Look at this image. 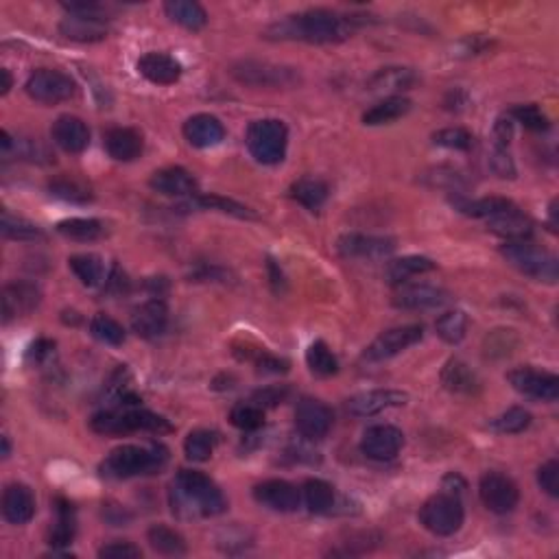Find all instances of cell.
Listing matches in <instances>:
<instances>
[{
    "label": "cell",
    "mask_w": 559,
    "mask_h": 559,
    "mask_svg": "<svg viewBox=\"0 0 559 559\" xmlns=\"http://www.w3.org/2000/svg\"><path fill=\"white\" fill-rule=\"evenodd\" d=\"M354 31V20L330 12V9H308V12L286 15L271 25L265 35L269 40L306 42V45H339Z\"/></svg>",
    "instance_id": "obj_1"
},
{
    "label": "cell",
    "mask_w": 559,
    "mask_h": 559,
    "mask_svg": "<svg viewBox=\"0 0 559 559\" xmlns=\"http://www.w3.org/2000/svg\"><path fill=\"white\" fill-rule=\"evenodd\" d=\"M171 507L179 518H213L227 509L221 487L199 470H179L171 485Z\"/></svg>",
    "instance_id": "obj_2"
},
{
    "label": "cell",
    "mask_w": 559,
    "mask_h": 559,
    "mask_svg": "<svg viewBox=\"0 0 559 559\" xmlns=\"http://www.w3.org/2000/svg\"><path fill=\"white\" fill-rule=\"evenodd\" d=\"M168 450L162 444H151V446H135V444H125V446L114 448L101 464V474L105 479H134V476L155 474L166 465Z\"/></svg>",
    "instance_id": "obj_3"
},
{
    "label": "cell",
    "mask_w": 559,
    "mask_h": 559,
    "mask_svg": "<svg viewBox=\"0 0 559 559\" xmlns=\"http://www.w3.org/2000/svg\"><path fill=\"white\" fill-rule=\"evenodd\" d=\"M90 428L99 435H127V433L138 431L165 435L173 431L166 417L138 409V406H116V409L101 411L90 420Z\"/></svg>",
    "instance_id": "obj_4"
},
{
    "label": "cell",
    "mask_w": 559,
    "mask_h": 559,
    "mask_svg": "<svg viewBox=\"0 0 559 559\" xmlns=\"http://www.w3.org/2000/svg\"><path fill=\"white\" fill-rule=\"evenodd\" d=\"M245 145L258 165H280L286 155L289 129L278 118H260L247 127Z\"/></svg>",
    "instance_id": "obj_5"
},
{
    "label": "cell",
    "mask_w": 559,
    "mask_h": 559,
    "mask_svg": "<svg viewBox=\"0 0 559 559\" xmlns=\"http://www.w3.org/2000/svg\"><path fill=\"white\" fill-rule=\"evenodd\" d=\"M503 256L520 274L535 282L555 284L559 275L557 258L546 249L531 245L529 241H507L503 245Z\"/></svg>",
    "instance_id": "obj_6"
},
{
    "label": "cell",
    "mask_w": 559,
    "mask_h": 559,
    "mask_svg": "<svg viewBox=\"0 0 559 559\" xmlns=\"http://www.w3.org/2000/svg\"><path fill=\"white\" fill-rule=\"evenodd\" d=\"M465 512L459 494L454 492H439L422 504L420 509V524L433 535L448 537L454 535L464 524Z\"/></svg>",
    "instance_id": "obj_7"
},
{
    "label": "cell",
    "mask_w": 559,
    "mask_h": 559,
    "mask_svg": "<svg viewBox=\"0 0 559 559\" xmlns=\"http://www.w3.org/2000/svg\"><path fill=\"white\" fill-rule=\"evenodd\" d=\"M232 77L252 88L286 90L300 84V73L295 68L280 66V64L258 62V59H243L232 68Z\"/></svg>",
    "instance_id": "obj_8"
},
{
    "label": "cell",
    "mask_w": 559,
    "mask_h": 559,
    "mask_svg": "<svg viewBox=\"0 0 559 559\" xmlns=\"http://www.w3.org/2000/svg\"><path fill=\"white\" fill-rule=\"evenodd\" d=\"M26 95L42 105H57L77 95V84L70 75L53 68H37L25 84Z\"/></svg>",
    "instance_id": "obj_9"
},
{
    "label": "cell",
    "mask_w": 559,
    "mask_h": 559,
    "mask_svg": "<svg viewBox=\"0 0 559 559\" xmlns=\"http://www.w3.org/2000/svg\"><path fill=\"white\" fill-rule=\"evenodd\" d=\"M424 336V328L417 324L411 325H398V328L384 330L383 334H378L363 352V361L367 363H383L389 358L398 356L400 352L409 350L411 345H415L417 341H422Z\"/></svg>",
    "instance_id": "obj_10"
},
{
    "label": "cell",
    "mask_w": 559,
    "mask_h": 559,
    "mask_svg": "<svg viewBox=\"0 0 559 559\" xmlns=\"http://www.w3.org/2000/svg\"><path fill=\"white\" fill-rule=\"evenodd\" d=\"M507 381L518 394L540 403H555L559 398V378L551 372L534 367H518L507 374Z\"/></svg>",
    "instance_id": "obj_11"
},
{
    "label": "cell",
    "mask_w": 559,
    "mask_h": 559,
    "mask_svg": "<svg viewBox=\"0 0 559 559\" xmlns=\"http://www.w3.org/2000/svg\"><path fill=\"white\" fill-rule=\"evenodd\" d=\"M479 496L483 504L490 509L492 514H512L518 507L520 492L518 485L501 474V472H485L479 481Z\"/></svg>",
    "instance_id": "obj_12"
},
{
    "label": "cell",
    "mask_w": 559,
    "mask_h": 559,
    "mask_svg": "<svg viewBox=\"0 0 559 559\" xmlns=\"http://www.w3.org/2000/svg\"><path fill=\"white\" fill-rule=\"evenodd\" d=\"M334 415L328 404L317 398H302L295 406V428L306 439H324L333 428Z\"/></svg>",
    "instance_id": "obj_13"
},
{
    "label": "cell",
    "mask_w": 559,
    "mask_h": 559,
    "mask_svg": "<svg viewBox=\"0 0 559 559\" xmlns=\"http://www.w3.org/2000/svg\"><path fill=\"white\" fill-rule=\"evenodd\" d=\"M336 249L344 258L358 260H384L395 252V241L389 236H374V235H344L336 243Z\"/></svg>",
    "instance_id": "obj_14"
},
{
    "label": "cell",
    "mask_w": 559,
    "mask_h": 559,
    "mask_svg": "<svg viewBox=\"0 0 559 559\" xmlns=\"http://www.w3.org/2000/svg\"><path fill=\"white\" fill-rule=\"evenodd\" d=\"M404 446V433L398 426L392 424H376L369 426L363 433L361 450L367 459L374 461H389L398 457V453Z\"/></svg>",
    "instance_id": "obj_15"
},
{
    "label": "cell",
    "mask_w": 559,
    "mask_h": 559,
    "mask_svg": "<svg viewBox=\"0 0 559 559\" xmlns=\"http://www.w3.org/2000/svg\"><path fill=\"white\" fill-rule=\"evenodd\" d=\"M254 498L271 512L291 514L302 504V492L284 479H269L254 487Z\"/></svg>",
    "instance_id": "obj_16"
},
{
    "label": "cell",
    "mask_w": 559,
    "mask_h": 559,
    "mask_svg": "<svg viewBox=\"0 0 559 559\" xmlns=\"http://www.w3.org/2000/svg\"><path fill=\"white\" fill-rule=\"evenodd\" d=\"M409 400V395L398 389H372V392H363L352 395L347 400V411L354 417H374L383 411L394 409V406H403Z\"/></svg>",
    "instance_id": "obj_17"
},
{
    "label": "cell",
    "mask_w": 559,
    "mask_h": 559,
    "mask_svg": "<svg viewBox=\"0 0 559 559\" xmlns=\"http://www.w3.org/2000/svg\"><path fill=\"white\" fill-rule=\"evenodd\" d=\"M3 319L9 324L12 319L25 317L31 311H35L42 302V291L31 282H9L3 289Z\"/></svg>",
    "instance_id": "obj_18"
},
{
    "label": "cell",
    "mask_w": 559,
    "mask_h": 559,
    "mask_svg": "<svg viewBox=\"0 0 559 559\" xmlns=\"http://www.w3.org/2000/svg\"><path fill=\"white\" fill-rule=\"evenodd\" d=\"M51 138L59 149L66 154H81L88 149L90 145V129L88 125L73 114H64L59 116L51 127Z\"/></svg>",
    "instance_id": "obj_19"
},
{
    "label": "cell",
    "mask_w": 559,
    "mask_h": 559,
    "mask_svg": "<svg viewBox=\"0 0 559 559\" xmlns=\"http://www.w3.org/2000/svg\"><path fill=\"white\" fill-rule=\"evenodd\" d=\"M450 295L444 289L433 284H411L403 286L394 297V306L400 311H431L444 306Z\"/></svg>",
    "instance_id": "obj_20"
},
{
    "label": "cell",
    "mask_w": 559,
    "mask_h": 559,
    "mask_svg": "<svg viewBox=\"0 0 559 559\" xmlns=\"http://www.w3.org/2000/svg\"><path fill=\"white\" fill-rule=\"evenodd\" d=\"M3 515L9 524H26L35 515V496L25 483H12L3 492Z\"/></svg>",
    "instance_id": "obj_21"
},
{
    "label": "cell",
    "mask_w": 559,
    "mask_h": 559,
    "mask_svg": "<svg viewBox=\"0 0 559 559\" xmlns=\"http://www.w3.org/2000/svg\"><path fill=\"white\" fill-rule=\"evenodd\" d=\"M184 138L197 149H210L225 140V127L213 114H195L184 123Z\"/></svg>",
    "instance_id": "obj_22"
},
{
    "label": "cell",
    "mask_w": 559,
    "mask_h": 559,
    "mask_svg": "<svg viewBox=\"0 0 559 559\" xmlns=\"http://www.w3.org/2000/svg\"><path fill=\"white\" fill-rule=\"evenodd\" d=\"M149 186L166 197H191L197 191V179L182 166H166L155 171L149 179Z\"/></svg>",
    "instance_id": "obj_23"
},
{
    "label": "cell",
    "mask_w": 559,
    "mask_h": 559,
    "mask_svg": "<svg viewBox=\"0 0 559 559\" xmlns=\"http://www.w3.org/2000/svg\"><path fill=\"white\" fill-rule=\"evenodd\" d=\"M138 70L146 81L155 85H173L182 77V64L166 53H145L138 59Z\"/></svg>",
    "instance_id": "obj_24"
},
{
    "label": "cell",
    "mask_w": 559,
    "mask_h": 559,
    "mask_svg": "<svg viewBox=\"0 0 559 559\" xmlns=\"http://www.w3.org/2000/svg\"><path fill=\"white\" fill-rule=\"evenodd\" d=\"M168 325V308L162 300H149L143 306H138L132 314V328L134 333L143 339H155V336L165 334Z\"/></svg>",
    "instance_id": "obj_25"
},
{
    "label": "cell",
    "mask_w": 559,
    "mask_h": 559,
    "mask_svg": "<svg viewBox=\"0 0 559 559\" xmlns=\"http://www.w3.org/2000/svg\"><path fill=\"white\" fill-rule=\"evenodd\" d=\"M145 140L132 127H114L105 134V151L116 162H134L143 155Z\"/></svg>",
    "instance_id": "obj_26"
},
{
    "label": "cell",
    "mask_w": 559,
    "mask_h": 559,
    "mask_svg": "<svg viewBox=\"0 0 559 559\" xmlns=\"http://www.w3.org/2000/svg\"><path fill=\"white\" fill-rule=\"evenodd\" d=\"M415 73L411 68L403 66H389L381 68L367 79V90L376 92V95L398 96V92L411 90L415 85Z\"/></svg>",
    "instance_id": "obj_27"
},
{
    "label": "cell",
    "mask_w": 559,
    "mask_h": 559,
    "mask_svg": "<svg viewBox=\"0 0 559 559\" xmlns=\"http://www.w3.org/2000/svg\"><path fill=\"white\" fill-rule=\"evenodd\" d=\"M450 204H453L454 210H459L461 215L474 216V219H485V221L492 219V216L509 213V210L515 208V204L512 202V199H504V197L468 199L461 193H454L453 197H450Z\"/></svg>",
    "instance_id": "obj_28"
},
{
    "label": "cell",
    "mask_w": 559,
    "mask_h": 559,
    "mask_svg": "<svg viewBox=\"0 0 559 559\" xmlns=\"http://www.w3.org/2000/svg\"><path fill=\"white\" fill-rule=\"evenodd\" d=\"M442 384L448 389L450 394L459 395H474L479 394L481 381L468 363H464L461 358H450V361L442 369Z\"/></svg>",
    "instance_id": "obj_29"
},
{
    "label": "cell",
    "mask_w": 559,
    "mask_h": 559,
    "mask_svg": "<svg viewBox=\"0 0 559 559\" xmlns=\"http://www.w3.org/2000/svg\"><path fill=\"white\" fill-rule=\"evenodd\" d=\"M59 34L73 42H101L107 37V25L103 18L88 15H68L59 25Z\"/></svg>",
    "instance_id": "obj_30"
},
{
    "label": "cell",
    "mask_w": 559,
    "mask_h": 559,
    "mask_svg": "<svg viewBox=\"0 0 559 559\" xmlns=\"http://www.w3.org/2000/svg\"><path fill=\"white\" fill-rule=\"evenodd\" d=\"M487 227H490L494 235L507 238V241H526V238L534 235V221L520 213L518 205L509 210V213L487 219Z\"/></svg>",
    "instance_id": "obj_31"
},
{
    "label": "cell",
    "mask_w": 559,
    "mask_h": 559,
    "mask_svg": "<svg viewBox=\"0 0 559 559\" xmlns=\"http://www.w3.org/2000/svg\"><path fill=\"white\" fill-rule=\"evenodd\" d=\"M435 271V263L426 256H403L389 260L384 267V280L394 286H403L406 280L415 278V275Z\"/></svg>",
    "instance_id": "obj_32"
},
{
    "label": "cell",
    "mask_w": 559,
    "mask_h": 559,
    "mask_svg": "<svg viewBox=\"0 0 559 559\" xmlns=\"http://www.w3.org/2000/svg\"><path fill=\"white\" fill-rule=\"evenodd\" d=\"M411 105H414V103L406 99V96H384L383 101H378L376 105H372L363 114V123L369 125V127L389 125L406 116V114L411 112Z\"/></svg>",
    "instance_id": "obj_33"
},
{
    "label": "cell",
    "mask_w": 559,
    "mask_h": 559,
    "mask_svg": "<svg viewBox=\"0 0 559 559\" xmlns=\"http://www.w3.org/2000/svg\"><path fill=\"white\" fill-rule=\"evenodd\" d=\"M165 12L173 23L184 26L188 31H199L208 25V14L199 3L193 0H168Z\"/></svg>",
    "instance_id": "obj_34"
},
{
    "label": "cell",
    "mask_w": 559,
    "mask_h": 559,
    "mask_svg": "<svg viewBox=\"0 0 559 559\" xmlns=\"http://www.w3.org/2000/svg\"><path fill=\"white\" fill-rule=\"evenodd\" d=\"M179 210H216V213L238 216V219H256L254 210H249L247 205L235 202V199L219 197V195H205V197H195L188 199L179 205Z\"/></svg>",
    "instance_id": "obj_35"
},
{
    "label": "cell",
    "mask_w": 559,
    "mask_h": 559,
    "mask_svg": "<svg viewBox=\"0 0 559 559\" xmlns=\"http://www.w3.org/2000/svg\"><path fill=\"white\" fill-rule=\"evenodd\" d=\"M291 197L308 210H319L328 199V184L319 177H302L291 186Z\"/></svg>",
    "instance_id": "obj_36"
},
{
    "label": "cell",
    "mask_w": 559,
    "mask_h": 559,
    "mask_svg": "<svg viewBox=\"0 0 559 559\" xmlns=\"http://www.w3.org/2000/svg\"><path fill=\"white\" fill-rule=\"evenodd\" d=\"M68 267L77 275V280L84 286H99L105 280V267H103V260L96 254H77V256L68 258Z\"/></svg>",
    "instance_id": "obj_37"
},
{
    "label": "cell",
    "mask_w": 559,
    "mask_h": 559,
    "mask_svg": "<svg viewBox=\"0 0 559 559\" xmlns=\"http://www.w3.org/2000/svg\"><path fill=\"white\" fill-rule=\"evenodd\" d=\"M304 503L311 514H330L334 507V490L330 483L322 479H308L302 487Z\"/></svg>",
    "instance_id": "obj_38"
},
{
    "label": "cell",
    "mask_w": 559,
    "mask_h": 559,
    "mask_svg": "<svg viewBox=\"0 0 559 559\" xmlns=\"http://www.w3.org/2000/svg\"><path fill=\"white\" fill-rule=\"evenodd\" d=\"M146 540L154 551L162 553V555H184L186 553V542L177 534L175 529L166 524H154L146 531Z\"/></svg>",
    "instance_id": "obj_39"
},
{
    "label": "cell",
    "mask_w": 559,
    "mask_h": 559,
    "mask_svg": "<svg viewBox=\"0 0 559 559\" xmlns=\"http://www.w3.org/2000/svg\"><path fill=\"white\" fill-rule=\"evenodd\" d=\"M48 193L53 197L64 199V202L70 204H88L95 199V193L88 184H84L81 179L75 177H57L53 182H48Z\"/></svg>",
    "instance_id": "obj_40"
},
{
    "label": "cell",
    "mask_w": 559,
    "mask_h": 559,
    "mask_svg": "<svg viewBox=\"0 0 559 559\" xmlns=\"http://www.w3.org/2000/svg\"><path fill=\"white\" fill-rule=\"evenodd\" d=\"M57 232L62 236L70 238V241L90 243L105 235V227H103L99 219H81V216H75V219H66L62 221V224H57Z\"/></svg>",
    "instance_id": "obj_41"
},
{
    "label": "cell",
    "mask_w": 559,
    "mask_h": 559,
    "mask_svg": "<svg viewBox=\"0 0 559 559\" xmlns=\"http://www.w3.org/2000/svg\"><path fill=\"white\" fill-rule=\"evenodd\" d=\"M216 444H219V435L215 431H205V428H197V431L188 433L186 442H184V453H186L188 461L195 464H204L213 457Z\"/></svg>",
    "instance_id": "obj_42"
},
{
    "label": "cell",
    "mask_w": 559,
    "mask_h": 559,
    "mask_svg": "<svg viewBox=\"0 0 559 559\" xmlns=\"http://www.w3.org/2000/svg\"><path fill=\"white\" fill-rule=\"evenodd\" d=\"M306 365L314 376L328 378L339 372V358L333 354V350L324 341H314L306 350Z\"/></svg>",
    "instance_id": "obj_43"
},
{
    "label": "cell",
    "mask_w": 559,
    "mask_h": 559,
    "mask_svg": "<svg viewBox=\"0 0 559 559\" xmlns=\"http://www.w3.org/2000/svg\"><path fill=\"white\" fill-rule=\"evenodd\" d=\"M57 520L51 531V544L53 546H68L77 534V518H75L73 504L66 501H57Z\"/></svg>",
    "instance_id": "obj_44"
},
{
    "label": "cell",
    "mask_w": 559,
    "mask_h": 559,
    "mask_svg": "<svg viewBox=\"0 0 559 559\" xmlns=\"http://www.w3.org/2000/svg\"><path fill=\"white\" fill-rule=\"evenodd\" d=\"M435 330L439 339L446 341L450 345H457L465 339L468 333V314L464 311H448L435 322Z\"/></svg>",
    "instance_id": "obj_45"
},
{
    "label": "cell",
    "mask_w": 559,
    "mask_h": 559,
    "mask_svg": "<svg viewBox=\"0 0 559 559\" xmlns=\"http://www.w3.org/2000/svg\"><path fill=\"white\" fill-rule=\"evenodd\" d=\"M0 232L9 241H37V238L45 236V232L35 224L23 219V216L12 215L9 210H5L3 219H0Z\"/></svg>",
    "instance_id": "obj_46"
},
{
    "label": "cell",
    "mask_w": 559,
    "mask_h": 559,
    "mask_svg": "<svg viewBox=\"0 0 559 559\" xmlns=\"http://www.w3.org/2000/svg\"><path fill=\"white\" fill-rule=\"evenodd\" d=\"M534 422V415L529 411L523 409V406H512L504 414L498 417H494L490 422V428L494 433H501V435H518V433L526 431Z\"/></svg>",
    "instance_id": "obj_47"
},
{
    "label": "cell",
    "mask_w": 559,
    "mask_h": 559,
    "mask_svg": "<svg viewBox=\"0 0 559 559\" xmlns=\"http://www.w3.org/2000/svg\"><path fill=\"white\" fill-rule=\"evenodd\" d=\"M90 333L96 341L105 345H123L125 344V328L116 319L107 317V314H95L90 322Z\"/></svg>",
    "instance_id": "obj_48"
},
{
    "label": "cell",
    "mask_w": 559,
    "mask_h": 559,
    "mask_svg": "<svg viewBox=\"0 0 559 559\" xmlns=\"http://www.w3.org/2000/svg\"><path fill=\"white\" fill-rule=\"evenodd\" d=\"M230 420L241 431H256L265 424V409L254 403H241L230 411Z\"/></svg>",
    "instance_id": "obj_49"
},
{
    "label": "cell",
    "mask_w": 559,
    "mask_h": 559,
    "mask_svg": "<svg viewBox=\"0 0 559 559\" xmlns=\"http://www.w3.org/2000/svg\"><path fill=\"white\" fill-rule=\"evenodd\" d=\"M433 143L439 145V146H446V149L468 151L472 146V134L464 127L439 129L437 134H433Z\"/></svg>",
    "instance_id": "obj_50"
},
{
    "label": "cell",
    "mask_w": 559,
    "mask_h": 559,
    "mask_svg": "<svg viewBox=\"0 0 559 559\" xmlns=\"http://www.w3.org/2000/svg\"><path fill=\"white\" fill-rule=\"evenodd\" d=\"M512 118H515L518 123H523L526 129H534V132H544L548 129V118L544 116V112L540 107L529 103V105H518L512 110Z\"/></svg>",
    "instance_id": "obj_51"
},
{
    "label": "cell",
    "mask_w": 559,
    "mask_h": 559,
    "mask_svg": "<svg viewBox=\"0 0 559 559\" xmlns=\"http://www.w3.org/2000/svg\"><path fill=\"white\" fill-rule=\"evenodd\" d=\"M490 168L494 171V175H498L503 179L515 177L514 157L512 154H509V149H504V146H494L490 154Z\"/></svg>",
    "instance_id": "obj_52"
},
{
    "label": "cell",
    "mask_w": 559,
    "mask_h": 559,
    "mask_svg": "<svg viewBox=\"0 0 559 559\" xmlns=\"http://www.w3.org/2000/svg\"><path fill=\"white\" fill-rule=\"evenodd\" d=\"M537 485L551 498L559 496V464L555 459L546 461V464L537 470Z\"/></svg>",
    "instance_id": "obj_53"
},
{
    "label": "cell",
    "mask_w": 559,
    "mask_h": 559,
    "mask_svg": "<svg viewBox=\"0 0 559 559\" xmlns=\"http://www.w3.org/2000/svg\"><path fill=\"white\" fill-rule=\"evenodd\" d=\"M286 395H289V387H284V384H271V387L258 389V392L254 394L252 403L258 404L260 409H269V406H278L280 403H284Z\"/></svg>",
    "instance_id": "obj_54"
},
{
    "label": "cell",
    "mask_w": 559,
    "mask_h": 559,
    "mask_svg": "<svg viewBox=\"0 0 559 559\" xmlns=\"http://www.w3.org/2000/svg\"><path fill=\"white\" fill-rule=\"evenodd\" d=\"M424 179L431 186H448L453 193H459V186L464 184V179L457 171H453V168H433L428 175H424Z\"/></svg>",
    "instance_id": "obj_55"
},
{
    "label": "cell",
    "mask_w": 559,
    "mask_h": 559,
    "mask_svg": "<svg viewBox=\"0 0 559 559\" xmlns=\"http://www.w3.org/2000/svg\"><path fill=\"white\" fill-rule=\"evenodd\" d=\"M99 557L107 559H140L143 551L132 542H110L103 548H99Z\"/></svg>",
    "instance_id": "obj_56"
},
{
    "label": "cell",
    "mask_w": 559,
    "mask_h": 559,
    "mask_svg": "<svg viewBox=\"0 0 559 559\" xmlns=\"http://www.w3.org/2000/svg\"><path fill=\"white\" fill-rule=\"evenodd\" d=\"M256 365L260 372L265 374H284L289 372V361H284V358H278L274 354H269V352L260 350L256 354Z\"/></svg>",
    "instance_id": "obj_57"
},
{
    "label": "cell",
    "mask_w": 559,
    "mask_h": 559,
    "mask_svg": "<svg viewBox=\"0 0 559 559\" xmlns=\"http://www.w3.org/2000/svg\"><path fill=\"white\" fill-rule=\"evenodd\" d=\"M68 15H88V18H103L105 20L107 9L99 3H64Z\"/></svg>",
    "instance_id": "obj_58"
},
{
    "label": "cell",
    "mask_w": 559,
    "mask_h": 559,
    "mask_svg": "<svg viewBox=\"0 0 559 559\" xmlns=\"http://www.w3.org/2000/svg\"><path fill=\"white\" fill-rule=\"evenodd\" d=\"M512 135H514L512 118H498L496 125H494V146H504V149H509Z\"/></svg>",
    "instance_id": "obj_59"
},
{
    "label": "cell",
    "mask_w": 559,
    "mask_h": 559,
    "mask_svg": "<svg viewBox=\"0 0 559 559\" xmlns=\"http://www.w3.org/2000/svg\"><path fill=\"white\" fill-rule=\"evenodd\" d=\"M29 356L34 358L35 365H46V363L55 356V344L48 339H40L37 344L31 345Z\"/></svg>",
    "instance_id": "obj_60"
},
{
    "label": "cell",
    "mask_w": 559,
    "mask_h": 559,
    "mask_svg": "<svg viewBox=\"0 0 559 559\" xmlns=\"http://www.w3.org/2000/svg\"><path fill=\"white\" fill-rule=\"evenodd\" d=\"M267 269H269V275H271V284H274V291L280 293L282 286H284V275H282L280 267L271 258L267 260Z\"/></svg>",
    "instance_id": "obj_61"
},
{
    "label": "cell",
    "mask_w": 559,
    "mask_h": 559,
    "mask_svg": "<svg viewBox=\"0 0 559 559\" xmlns=\"http://www.w3.org/2000/svg\"><path fill=\"white\" fill-rule=\"evenodd\" d=\"M0 75H3V90H0V92H3V96H5V95H9V90L14 88V79H12V73H9L7 68L0 70Z\"/></svg>",
    "instance_id": "obj_62"
},
{
    "label": "cell",
    "mask_w": 559,
    "mask_h": 559,
    "mask_svg": "<svg viewBox=\"0 0 559 559\" xmlns=\"http://www.w3.org/2000/svg\"><path fill=\"white\" fill-rule=\"evenodd\" d=\"M12 454V444H9V437L3 435V457L7 459Z\"/></svg>",
    "instance_id": "obj_63"
},
{
    "label": "cell",
    "mask_w": 559,
    "mask_h": 559,
    "mask_svg": "<svg viewBox=\"0 0 559 559\" xmlns=\"http://www.w3.org/2000/svg\"><path fill=\"white\" fill-rule=\"evenodd\" d=\"M555 213H557V202H553V204H551V230H553V232H555V225H557Z\"/></svg>",
    "instance_id": "obj_64"
}]
</instances>
